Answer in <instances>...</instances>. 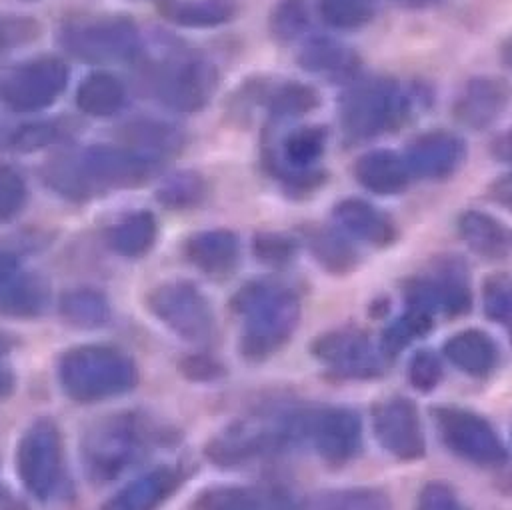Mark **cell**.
I'll return each mask as SVG.
<instances>
[{"instance_id": "6da1fadb", "label": "cell", "mask_w": 512, "mask_h": 510, "mask_svg": "<svg viewBox=\"0 0 512 510\" xmlns=\"http://www.w3.org/2000/svg\"><path fill=\"white\" fill-rule=\"evenodd\" d=\"M230 308L244 318L240 352L262 362L276 354L300 320V302L292 288L272 278L250 280L230 298Z\"/></svg>"}, {"instance_id": "7a4b0ae2", "label": "cell", "mask_w": 512, "mask_h": 510, "mask_svg": "<svg viewBox=\"0 0 512 510\" xmlns=\"http://www.w3.org/2000/svg\"><path fill=\"white\" fill-rule=\"evenodd\" d=\"M56 374L64 394L80 404L120 396L138 382L134 360L120 348L106 344L68 348L58 358Z\"/></svg>"}, {"instance_id": "3957f363", "label": "cell", "mask_w": 512, "mask_h": 510, "mask_svg": "<svg viewBox=\"0 0 512 510\" xmlns=\"http://www.w3.org/2000/svg\"><path fill=\"white\" fill-rule=\"evenodd\" d=\"M406 116L408 96L392 78H354L338 98V124L348 142L394 130Z\"/></svg>"}, {"instance_id": "277c9868", "label": "cell", "mask_w": 512, "mask_h": 510, "mask_svg": "<svg viewBox=\"0 0 512 510\" xmlns=\"http://www.w3.org/2000/svg\"><path fill=\"white\" fill-rule=\"evenodd\" d=\"M146 432L136 414L120 412L94 422L82 438L86 474L96 484L118 478L142 454Z\"/></svg>"}, {"instance_id": "5b68a950", "label": "cell", "mask_w": 512, "mask_h": 510, "mask_svg": "<svg viewBox=\"0 0 512 510\" xmlns=\"http://www.w3.org/2000/svg\"><path fill=\"white\" fill-rule=\"evenodd\" d=\"M66 50L92 64L134 60L140 52V36L132 20L122 16L72 22L62 30Z\"/></svg>"}, {"instance_id": "8992f818", "label": "cell", "mask_w": 512, "mask_h": 510, "mask_svg": "<svg viewBox=\"0 0 512 510\" xmlns=\"http://www.w3.org/2000/svg\"><path fill=\"white\" fill-rule=\"evenodd\" d=\"M148 310L176 336L208 342L214 334V312L208 298L188 280L158 284L146 298Z\"/></svg>"}, {"instance_id": "52a82bcc", "label": "cell", "mask_w": 512, "mask_h": 510, "mask_svg": "<svg viewBox=\"0 0 512 510\" xmlns=\"http://www.w3.org/2000/svg\"><path fill=\"white\" fill-rule=\"evenodd\" d=\"M16 468L24 488L38 500H48L62 484V440L52 420H36L20 438Z\"/></svg>"}, {"instance_id": "ba28073f", "label": "cell", "mask_w": 512, "mask_h": 510, "mask_svg": "<svg viewBox=\"0 0 512 510\" xmlns=\"http://www.w3.org/2000/svg\"><path fill=\"white\" fill-rule=\"evenodd\" d=\"M432 414L442 442L460 458L476 466H500L506 462L508 452L484 416L458 406H438Z\"/></svg>"}, {"instance_id": "9c48e42d", "label": "cell", "mask_w": 512, "mask_h": 510, "mask_svg": "<svg viewBox=\"0 0 512 510\" xmlns=\"http://www.w3.org/2000/svg\"><path fill=\"white\" fill-rule=\"evenodd\" d=\"M406 308H418L434 316L442 312L448 316H460L470 310L472 294L458 260H440L432 272L412 276L402 288Z\"/></svg>"}, {"instance_id": "30bf717a", "label": "cell", "mask_w": 512, "mask_h": 510, "mask_svg": "<svg viewBox=\"0 0 512 510\" xmlns=\"http://www.w3.org/2000/svg\"><path fill=\"white\" fill-rule=\"evenodd\" d=\"M156 158L128 146H92L78 158V172L88 194L104 188H132L144 184L158 168Z\"/></svg>"}, {"instance_id": "8fae6325", "label": "cell", "mask_w": 512, "mask_h": 510, "mask_svg": "<svg viewBox=\"0 0 512 510\" xmlns=\"http://www.w3.org/2000/svg\"><path fill=\"white\" fill-rule=\"evenodd\" d=\"M218 84L216 68L200 56H176L160 68L156 94L176 112H198L212 98Z\"/></svg>"}, {"instance_id": "7c38bea8", "label": "cell", "mask_w": 512, "mask_h": 510, "mask_svg": "<svg viewBox=\"0 0 512 510\" xmlns=\"http://www.w3.org/2000/svg\"><path fill=\"white\" fill-rule=\"evenodd\" d=\"M374 436L380 446L398 460H418L426 452V440L418 408L404 396H390L372 408Z\"/></svg>"}, {"instance_id": "4fadbf2b", "label": "cell", "mask_w": 512, "mask_h": 510, "mask_svg": "<svg viewBox=\"0 0 512 510\" xmlns=\"http://www.w3.org/2000/svg\"><path fill=\"white\" fill-rule=\"evenodd\" d=\"M68 84V66L60 58H40L10 76L4 86V100L18 112L48 108Z\"/></svg>"}, {"instance_id": "5bb4252c", "label": "cell", "mask_w": 512, "mask_h": 510, "mask_svg": "<svg viewBox=\"0 0 512 510\" xmlns=\"http://www.w3.org/2000/svg\"><path fill=\"white\" fill-rule=\"evenodd\" d=\"M312 356L344 378H368L380 370V354H376L370 338L352 328L330 330L310 344Z\"/></svg>"}, {"instance_id": "9a60e30c", "label": "cell", "mask_w": 512, "mask_h": 510, "mask_svg": "<svg viewBox=\"0 0 512 510\" xmlns=\"http://www.w3.org/2000/svg\"><path fill=\"white\" fill-rule=\"evenodd\" d=\"M296 424L284 422L274 426L240 424L206 446V456L218 466H242L260 454L278 450L290 436H294Z\"/></svg>"}, {"instance_id": "2e32d148", "label": "cell", "mask_w": 512, "mask_h": 510, "mask_svg": "<svg viewBox=\"0 0 512 510\" xmlns=\"http://www.w3.org/2000/svg\"><path fill=\"white\" fill-rule=\"evenodd\" d=\"M320 458L330 466L348 464L360 450L362 424L348 408H324L304 426Z\"/></svg>"}, {"instance_id": "e0dca14e", "label": "cell", "mask_w": 512, "mask_h": 510, "mask_svg": "<svg viewBox=\"0 0 512 510\" xmlns=\"http://www.w3.org/2000/svg\"><path fill=\"white\" fill-rule=\"evenodd\" d=\"M512 100L510 84L500 76H472L458 90L452 114L456 122L470 130H484L492 126L508 108Z\"/></svg>"}, {"instance_id": "ac0fdd59", "label": "cell", "mask_w": 512, "mask_h": 510, "mask_svg": "<svg viewBox=\"0 0 512 510\" xmlns=\"http://www.w3.org/2000/svg\"><path fill=\"white\" fill-rule=\"evenodd\" d=\"M404 160L412 176L424 180H446L464 164L466 142L456 132L430 130L410 142Z\"/></svg>"}, {"instance_id": "d6986e66", "label": "cell", "mask_w": 512, "mask_h": 510, "mask_svg": "<svg viewBox=\"0 0 512 510\" xmlns=\"http://www.w3.org/2000/svg\"><path fill=\"white\" fill-rule=\"evenodd\" d=\"M298 64L308 74L332 82H352L360 72L362 58L352 46L336 38L316 36L300 48Z\"/></svg>"}, {"instance_id": "ffe728a7", "label": "cell", "mask_w": 512, "mask_h": 510, "mask_svg": "<svg viewBox=\"0 0 512 510\" xmlns=\"http://www.w3.org/2000/svg\"><path fill=\"white\" fill-rule=\"evenodd\" d=\"M332 214L336 224L346 234L358 238L368 246L384 248L390 246L398 236L394 220L386 212H382L380 208L362 198L340 200L334 206Z\"/></svg>"}, {"instance_id": "44dd1931", "label": "cell", "mask_w": 512, "mask_h": 510, "mask_svg": "<svg viewBox=\"0 0 512 510\" xmlns=\"http://www.w3.org/2000/svg\"><path fill=\"white\" fill-rule=\"evenodd\" d=\"M184 256L200 272L212 278H222L238 266L240 240L232 230H202L186 240Z\"/></svg>"}, {"instance_id": "7402d4cb", "label": "cell", "mask_w": 512, "mask_h": 510, "mask_svg": "<svg viewBox=\"0 0 512 510\" xmlns=\"http://www.w3.org/2000/svg\"><path fill=\"white\" fill-rule=\"evenodd\" d=\"M326 148V130L322 126H296L282 142L280 152L266 150V166L280 180L290 172L316 168Z\"/></svg>"}, {"instance_id": "603a6c76", "label": "cell", "mask_w": 512, "mask_h": 510, "mask_svg": "<svg viewBox=\"0 0 512 510\" xmlns=\"http://www.w3.org/2000/svg\"><path fill=\"white\" fill-rule=\"evenodd\" d=\"M352 172L362 188L378 196L400 194L412 178L404 156L386 148L364 152L354 162Z\"/></svg>"}, {"instance_id": "cb8c5ba5", "label": "cell", "mask_w": 512, "mask_h": 510, "mask_svg": "<svg viewBox=\"0 0 512 510\" xmlns=\"http://www.w3.org/2000/svg\"><path fill=\"white\" fill-rule=\"evenodd\" d=\"M180 486V474L174 468H156L138 480L126 484L102 510H158Z\"/></svg>"}, {"instance_id": "d4e9b609", "label": "cell", "mask_w": 512, "mask_h": 510, "mask_svg": "<svg viewBox=\"0 0 512 510\" xmlns=\"http://www.w3.org/2000/svg\"><path fill=\"white\" fill-rule=\"evenodd\" d=\"M444 356L462 372L484 378L498 362V348L494 340L476 328L452 334L444 344Z\"/></svg>"}, {"instance_id": "484cf974", "label": "cell", "mask_w": 512, "mask_h": 510, "mask_svg": "<svg viewBox=\"0 0 512 510\" xmlns=\"http://www.w3.org/2000/svg\"><path fill=\"white\" fill-rule=\"evenodd\" d=\"M456 226L464 244L484 258L506 256L512 248V234L502 226L498 218L482 210L462 212Z\"/></svg>"}, {"instance_id": "4316f807", "label": "cell", "mask_w": 512, "mask_h": 510, "mask_svg": "<svg viewBox=\"0 0 512 510\" xmlns=\"http://www.w3.org/2000/svg\"><path fill=\"white\" fill-rule=\"evenodd\" d=\"M48 284L32 274L16 272L0 286V312L20 318L38 316L48 304Z\"/></svg>"}, {"instance_id": "83f0119b", "label": "cell", "mask_w": 512, "mask_h": 510, "mask_svg": "<svg viewBox=\"0 0 512 510\" xmlns=\"http://www.w3.org/2000/svg\"><path fill=\"white\" fill-rule=\"evenodd\" d=\"M126 100L124 84L108 72H92L76 90L78 108L96 118H106L116 114Z\"/></svg>"}, {"instance_id": "f1b7e54d", "label": "cell", "mask_w": 512, "mask_h": 510, "mask_svg": "<svg viewBox=\"0 0 512 510\" xmlns=\"http://www.w3.org/2000/svg\"><path fill=\"white\" fill-rule=\"evenodd\" d=\"M260 102L266 106L272 122H288L316 110L320 94L310 84L290 80L262 92Z\"/></svg>"}, {"instance_id": "f546056e", "label": "cell", "mask_w": 512, "mask_h": 510, "mask_svg": "<svg viewBox=\"0 0 512 510\" xmlns=\"http://www.w3.org/2000/svg\"><path fill=\"white\" fill-rule=\"evenodd\" d=\"M124 142L130 144L128 148L160 160L182 148L184 134L178 126L168 122L140 120L124 128Z\"/></svg>"}, {"instance_id": "4dcf8cb0", "label": "cell", "mask_w": 512, "mask_h": 510, "mask_svg": "<svg viewBox=\"0 0 512 510\" xmlns=\"http://www.w3.org/2000/svg\"><path fill=\"white\" fill-rule=\"evenodd\" d=\"M166 16L186 28H214L236 18L238 0H170Z\"/></svg>"}, {"instance_id": "1f68e13d", "label": "cell", "mask_w": 512, "mask_h": 510, "mask_svg": "<svg viewBox=\"0 0 512 510\" xmlns=\"http://www.w3.org/2000/svg\"><path fill=\"white\" fill-rule=\"evenodd\" d=\"M308 248L318 264L330 274H348L358 264V254L348 238L334 228H310L306 234Z\"/></svg>"}, {"instance_id": "d6a6232c", "label": "cell", "mask_w": 512, "mask_h": 510, "mask_svg": "<svg viewBox=\"0 0 512 510\" xmlns=\"http://www.w3.org/2000/svg\"><path fill=\"white\" fill-rule=\"evenodd\" d=\"M302 510H390V498L380 488L358 486L312 494Z\"/></svg>"}, {"instance_id": "836d02e7", "label": "cell", "mask_w": 512, "mask_h": 510, "mask_svg": "<svg viewBox=\"0 0 512 510\" xmlns=\"http://www.w3.org/2000/svg\"><path fill=\"white\" fill-rule=\"evenodd\" d=\"M60 316L76 328H100L110 320L108 298L94 288L70 290L60 298Z\"/></svg>"}, {"instance_id": "e575fe53", "label": "cell", "mask_w": 512, "mask_h": 510, "mask_svg": "<svg viewBox=\"0 0 512 510\" xmlns=\"http://www.w3.org/2000/svg\"><path fill=\"white\" fill-rule=\"evenodd\" d=\"M158 224L152 212H134L124 218L112 232V246L118 254L128 258L144 256L156 242Z\"/></svg>"}, {"instance_id": "d590c367", "label": "cell", "mask_w": 512, "mask_h": 510, "mask_svg": "<svg viewBox=\"0 0 512 510\" xmlns=\"http://www.w3.org/2000/svg\"><path fill=\"white\" fill-rule=\"evenodd\" d=\"M208 194L206 180L202 174L182 170L168 176L156 192V200L172 210H186L198 206Z\"/></svg>"}, {"instance_id": "8d00e7d4", "label": "cell", "mask_w": 512, "mask_h": 510, "mask_svg": "<svg viewBox=\"0 0 512 510\" xmlns=\"http://www.w3.org/2000/svg\"><path fill=\"white\" fill-rule=\"evenodd\" d=\"M430 326H432V314L418 308H406L404 314L384 330L380 352L384 356H396L412 340L424 336L430 330Z\"/></svg>"}, {"instance_id": "74e56055", "label": "cell", "mask_w": 512, "mask_h": 510, "mask_svg": "<svg viewBox=\"0 0 512 510\" xmlns=\"http://www.w3.org/2000/svg\"><path fill=\"white\" fill-rule=\"evenodd\" d=\"M310 26V6L306 0H278L268 16V30L278 42H294Z\"/></svg>"}, {"instance_id": "f35d334b", "label": "cell", "mask_w": 512, "mask_h": 510, "mask_svg": "<svg viewBox=\"0 0 512 510\" xmlns=\"http://www.w3.org/2000/svg\"><path fill=\"white\" fill-rule=\"evenodd\" d=\"M484 314L506 328H512V272H494L482 284Z\"/></svg>"}, {"instance_id": "ab89813d", "label": "cell", "mask_w": 512, "mask_h": 510, "mask_svg": "<svg viewBox=\"0 0 512 510\" xmlns=\"http://www.w3.org/2000/svg\"><path fill=\"white\" fill-rule=\"evenodd\" d=\"M322 20L338 30H354L368 24L374 16L370 0H318Z\"/></svg>"}, {"instance_id": "60d3db41", "label": "cell", "mask_w": 512, "mask_h": 510, "mask_svg": "<svg viewBox=\"0 0 512 510\" xmlns=\"http://www.w3.org/2000/svg\"><path fill=\"white\" fill-rule=\"evenodd\" d=\"M260 506L258 494L244 486L208 488L194 502V510H260Z\"/></svg>"}, {"instance_id": "b9f144b4", "label": "cell", "mask_w": 512, "mask_h": 510, "mask_svg": "<svg viewBox=\"0 0 512 510\" xmlns=\"http://www.w3.org/2000/svg\"><path fill=\"white\" fill-rule=\"evenodd\" d=\"M298 250V242L282 232H258L252 240V252L264 266H286Z\"/></svg>"}, {"instance_id": "7bdbcfd3", "label": "cell", "mask_w": 512, "mask_h": 510, "mask_svg": "<svg viewBox=\"0 0 512 510\" xmlns=\"http://www.w3.org/2000/svg\"><path fill=\"white\" fill-rule=\"evenodd\" d=\"M408 380L420 392L434 390L442 380V362L432 350H418L408 364Z\"/></svg>"}, {"instance_id": "ee69618b", "label": "cell", "mask_w": 512, "mask_h": 510, "mask_svg": "<svg viewBox=\"0 0 512 510\" xmlns=\"http://www.w3.org/2000/svg\"><path fill=\"white\" fill-rule=\"evenodd\" d=\"M26 200V184L22 176L10 168L0 166V222L14 218Z\"/></svg>"}, {"instance_id": "f6af8a7d", "label": "cell", "mask_w": 512, "mask_h": 510, "mask_svg": "<svg viewBox=\"0 0 512 510\" xmlns=\"http://www.w3.org/2000/svg\"><path fill=\"white\" fill-rule=\"evenodd\" d=\"M58 134L54 122H34L20 126L12 136V146L22 152H34L50 144Z\"/></svg>"}, {"instance_id": "bcb514c9", "label": "cell", "mask_w": 512, "mask_h": 510, "mask_svg": "<svg viewBox=\"0 0 512 510\" xmlns=\"http://www.w3.org/2000/svg\"><path fill=\"white\" fill-rule=\"evenodd\" d=\"M416 510H466L454 490L444 482H428L418 496Z\"/></svg>"}, {"instance_id": "7dc6e473", "label": "cell", "mask_w": 512, "mask_h": 510, "mask_svg": "<svg viewBox=\"0 0 512 510\" xmlns=\"http://www.w3.org/2000/svg\"><path fill=\"white\" fill-rule=\"evenodd\" d=\"M182 372L192 380H212L222 374V366L204 354H194L182 360Z\"/></svg>"}, {"instance_id": "c3c4849f", "label": "cell", "mask_w": 512, "mask_h": 510, "mask_svg": "<svg viewBox=\"0 0 512 510\" xmlns=\"http://www.w3.org/2000/svg\"><path fill=\"white\" fill-rule=\"evenodd\" d=\"M34 36V22L28 20H4L0 22V46L18 44Z\"/></svg>"}, {"instance_id": "681fc988", "label": "cell", "mask_w": 512, "mask_h": 510, "mask_svg": "<svg viewBox=\"0 0 512 510\" xmlns=\"http://www.w3.org/2000/svg\"><path fill=\"white\" fill-rule=\"evenodd\" d=\"M488 196H490L496 204H500V206H504L508 212H512V172H506V174L498 176V178L490 184Z\"/></svg>"}, {"instance_id": "f907efd6", "label": "cell", "mask_w": 512, "mask_h": 510, "mask_svg": "<svg viewBox=\"0 0 512 510\" xmlns=\"http://www.w3.org/2000/svg\"><path fill=\"white\" fill-rule=\"evenodd\" d=\"M10 348H12V340L0 332V398L8 396L14 386V376H12L10 368L4 364V356L8 354Z\"/></svg>"}, {"instance_id": "816d5d0a", "label": "cell", "mask_w": 512, "mask_h": 510, "mask_svg": "<svg viewBox=\"0 0 512 510\" xmlns=\"http://www.w3.org/2000/svg\"><path fill=\"white\" fill-rule=\"evenodd\" d=\"M490 154L494 160L512 164V130L498 134L490 144Z\"/></svg>"}, {"instance_id": "f5cc1de1", "label": "cell", "mask_w": 512, "mask_h": 510, "mask_svg": "<svg viewBox=\"0 0 512 510\" xmlns=\"http://www.w3.org/2000/svg\"><path fill=\"white\" fill-rule=\"evenodd\" d=\"M18 258L10 252H0V286L18 272Z\"/></svg>"}, {"instance_id": "db71d44e", "label": "cell", "mask_w": 512, "mask_h": 510, "mask_svg": "<svg viewBox=\"0 0 512 510\" xmlns=\"http://www.w3.org/2000/svg\"><path fill=\"white\" fill-rule=\"evenodd\" d=\"M0 510H28V508L6 486H0Z\"/></svg>"}, {"instance_id": "11a10c76", "label": "cell", "mask_w": 512, "mask_h": 510, "mask_svg": "<svg viewBox=\"0 0 512 510\" xmlns=\"http://www.w3.org/2000/svg\"><path fill=\"white\" fill-rule=\"evenodd\" d=\"M260 510H262V506H260ZM264 510H302V506L300 504H294L290 498H286V496H276V498H272L270 502H268V506L264 508Z\"/></svg>"}, {"instance_id": "9f6ffc18", "label": "cell", "mask_w": 512, "mask_h": 510, "mask_svg": "<svg viewBox=\"0 0 512 510\" xmlns=\"http://www.w3.org/2000/svg\"><path fill=\"white\" fill-rule=\"evenodd\" d=\"M500 58H502V62H504L508 68H512V36L504 40V44H502V48H500Z\"/></svg>"}, {"instance_id": "6f0895ef", "label": "cell", "mask_w": 512, "mask_h": 510, "mask_svg": "<svg viewBox=\"0 0 512 510\" xmlns=\"http://www.w3.org/2000/svg\"><path fill=\"white\" fill-rule=\"evenodd\" d=\"M370 2H374V0H370Z\"/></svg>"}]
</instances>
